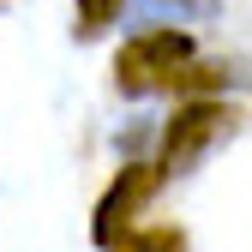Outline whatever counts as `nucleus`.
Listing matches in <instances>:
<instances>
[{
    "label": "nucleus",
    "instance_id": "obj_1",
    "mask_svg": "<svg viewBox=\"0 0 252 252\" xmlns=\"http://www.w3.org/2000/svg\"><path fill=\"white\" fill-rule=\"evenodd\" d=\"M186 54H192V42H186L174 24H168V30H144V36H132V42H126L120 72L132 78V84H144V78H156V72H174Z\"/></svg>",
    "mask_w": 252,
    "mask_h": 252
},
{
    "label": "nucleus",
    "instance_id": "obj_2",
    "mask_svg": "<svg viewBox=\"0 0 252 252\" xmlns=\"http://www.w3.org/2000/svg\"><path fill=\"white\" fill-rule=\"evenodd\" d=\"M216 126H222V114H216L210 102H192V108H186L174 126H168V144H162V168L168 174H186V168H192V156L216 138Z\"/></svg>",
    "mask_w": 252,
    "mask_h": 252
},
{
    "label": "nucleus",
    "instance_id": "obj_3",
    "mask_svg": "<svg viewBox=\"0 0 252 252\" xmlns=\"http://www.w3.org/2000/svg\"><path fill=\"white\" fill-rule=\"evenodd\" d=\"M144 192H150V174H144V168H126V174L114 180V192H108V198H102V210H96V240H102V246H114V240H120V222L144 204Z\"/></svg>",
    "mask_w": 252,
    "mask_h": 252
},
{
    "label": "nucleus",
    "instance_id": "obj_4",
    "mask_svg": "<svg viewBox=\"0 0 252 252\" xmlns=\"http://www.w3.org/2000/svg\"><path fill=\"white\" fill-rule=\"evenodd\" d=\"M126 252H180V234H162V228H156V234H138Z\"/></svg>",
    "mask_w": 252,
    "mask_h": 252
},
{
    "label": "nucleus",
    "instance_id": "obj_5",
    "mask_svg": "<svg viewBox=\"0 0 252 252\" xmlns=\"http://www.w3.org/2000/svg\"><path fill=\"white\" fill-rule=\"evenodd\" d=\"M84 6H102V0H84Z\"/></svg>",
    "mask_w": 252,
    "mask_h": 252
}]
</instances>
